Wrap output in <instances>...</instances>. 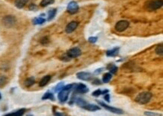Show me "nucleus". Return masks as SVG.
I'll use <instances>...</instances> for the list:
<instances>
[{"label":"nucleus","mask_w":163,"mask_h":116,"mask_svg":"<svg viewBox=\"0 0 163 116\" xmlns=\"http://www.w3.org/2000/svg\"><path fill=\"white\" fill-rule=\"evenodd\" d=\"M79 10V6L77 5V2H70L67 5V11L71 14V15H75L78 11Z\"/></svg>","instance_id":"9"},{"label":"nucleus","mask_w":163,"mask_h":116,"mask_svg":"<svg viewBox=\"0 0 163 116\" xmlns=\"http://www.w3.org/2000/svg\"><path fill=\"white\" fill-rule=\"evenodd\" d=\"M74 95L83 94L89 92V88L84 84H76L74 87Z\"/></svg>","instance_id":"6"},{"label":"nucleus","mask_w":163,"mask_h":116,"mask_svg":"<svg viewBox=\"0 0 163 116\" xmlns=\"http://www.w3.org/2000/svg\"><path fill=\"white\" fill-rule=\"evenodd\" d=\"M112 78V74L110 72H107V73L104 74V76L102 77V82L103 83H108Z\"/></svg>","instance_id":"23"},{"label":"nucleus","mask_w":163,"mask_h":116,"mask_svg":"<svg viewBox=\"0 0 163 116\" xmlns=\"http://www.w3.org/2000/svg\"><path fill=\"white\" fill-rule=\"evenodd\" d=\"M7 83V78L3 76H0V87H3Z\"/></svg>","instance_id":"28"},{"label":"nucleus","mask_w":163,"mask_h":116,"mask_svg":"<svg viewBox=\"0 0 163 116\" xmlns=\"http://www.w3.org/2000/svg\"><path fill=\"white\" fill-rule=\"evenodd\" d=\"M98 40V37H96V36H92V37H90V38H88V41L90 43H92V44H94L97 42Z\"/></svg>","instance_id":"30"},{"label":"nucleus","mask_w":163,"mask_h":116,"mask_svg":"<svg viewBox=\"0 0 163 116\" xmlns=\"http://www.w3.org/2000/svg\"><path fill=\"white\" fill-rule=\"evenodd\" d=\"M40 42H41V44H43V45H46V44H48V43L50 42V38H48V36H44L43 38H41Z\"/></svg>","instance_id":"26"},{"label":"nucleus","mask_w":163,"mask_h":116,"mask_svg":"<svg viewBox=\"0 0 163 116\" xmlns=\"http://www.w3.org/2000/svg\"><path fill=\"white\" fill-rule=\"evenodd\" d=\"M29 0H15V5L17 9H23Z\"/></svg>","instance_id":"16"},{"label":"nucleus","mask_w":163,"mask_h":116,"mask_svg":"<svg viewBox=\"0 0 163 116\" xmlns=\"http://www.w3.org/2000/svg\"><path fill=\"white\" fill-rule=\"evenodd\" d=\"M92 95L93 96V97H99L100 95H102V91L101 90H99V89H98V90H96V91H95L94 92H92Z\"/></svg>","instance_id":"32"},{"label":"nucleus","mask_w":163,"mask_h":116,"mask_svg":"<svg viewBox=\"0 0 163 116\" xmlns=\"http://www.w3.org/2000/svg\"><path fill=\"white\" fill-rule=\"evenodd\" d=\"M108 92H109L108 90H107V89H106V90H104V91H102V94H104V95H105V94H106V93H108Z\"/></svg>","instance_id":"38"},{"label":"nucleus","mask_w":163,"mask_h":116,"mask_svg":"<svg viewBox=\"0 0 163 116\" xmlns=\"http://www.w3.org/2000/svg\"><path fill=\"white\" fill-rule=\"evenodd\" d=\"M92 84H94V85H101V84H102V82L100 79H98V78H94V79L92 80Z\"/></svg>","instance_id":"31"},{"label":"nucleus","mask_w":163,"mask_h":116,"mask_svg":"<svg viewBox=\"0 0 163 116\" xmlns=\"http://www.w3.org/2000/svg\"><path fill=\"white\" fill-rule=\"evenodd\" d=\"M37 9H38V8H37V6H36V5H34V4L30 5V6H29V9H30V10H32V11H36Z\"/></svg>","instance_id":"36"},{"label":"nucleus","mask_w":163,"mask_h":116,"mask_svg":"<svg viewBox=\"0 0 163 116\" xmlns=\"http://www.w3.org/2000/svg\"><path fill=\"white\" fill-rule=\"evenodd\" d=\"M129 26V22L128 21H118L115 25V30L119 32H122L125 31Z\"/></svg>","instance_id":"7"},{"label":"nucleus","mask_w":163,"mask_h":116,"mask_svg":"<svg viewBox=\"0 0 163 116\" xmlns=\"http://www.w3.org/2000/svg\"><path fill=\"white\" fill-rule=\"evenodd\" d=\"M46 21V20L44 19L43 17H35L33 20H32V23L34 25H41V24H43Z\"/></svg>","instance_id":"18"},{"label":"nucleus","mask_w":163,"mask_h":116,"mask_svg":"<svg viewBox=\"0 0 163 116\" xmlns=\"http://www.w3.org/2000/svg\"><path fill=\"white\" fill-rule=\"evenodd\" d=\"M107 70H108L110 71V73L116 74L117 70H118V67L114 63H109L108 65L107 66Z\"/></svg>","instance_id":"17"},{"label":"nucleus","mask_w":163,"mask_h":116,"mask_svg":"<svg viewBox=\"0 0 163 116\" xmlns=\"http://www.w3.org/2000/svg\"><path fill=\"white\" fill-rule=\"evenodd\" d=\"M104 99H105V100L106 102H108V103H110V101H111V99H110V94H109L108 93H106V94H105Z\"/></svg>","instance_id":"34"},{"label":"nucleus","mask_w":163,"mask_h":116,"mask_svg":"<svg viewBox=\"0 0 163 116\" xmlns=\"http://www.w3.org/2000/svg\"><path fill=\"white\" fill-rule=\"evenodd\" d=\"M66 54L68 55V57L70 58V59H73V58H76V57H78L79 56L81 55V50L79 48H71L70 50L66 52Z\"/></svg>","instance_id":"8"},{"label":"nucleus","mask_w":163,"mask_h":116,"mask_svg":"<svg viewBox=\"0 0 163 116\" xmlns=\"http://www.w3.org/2000/svg\"><path fill=\"white\" fill-rule=\"evenodd\" d=\"M57 9H51L48 11V21H52L55 17L56 15H57Z\"/></svg>","instance_id":"19"},{"label":"nucleus","mask_w":163,"mask_h":116,"mask_svg":"<svg viewBox=\"0 0 163 116\" xmlns=\"http://www.w3.org/2000/svg\"><path fill=\"white\" fill-rule=\"evenodd\" d=\"M63 87H64V83L59 82L58 84H57V86L55 87L54 91L55 92H59V91L63 88Z\"/></svg>","instance_id":"27"},{"label":"nucleus","mask_w":163,"mask_h":116,"mask_svg":"<svg viewBox=\"0 0 163 116\" xmlns=\"http://www.w3.org/2000/svg\"><path fill=\"white\" fill-rule=\"evenodd\" d=\"M74 87H75V84H67V85L63 87V88L59 92L58 99L60 103H64L67 101L69 99V93L73 90Z\"/></svg>","instance_id":"1"},{"label":"nucleus","mask_w":163,"mask_h":116,"mask_svg":"<svg viewBox=\"0 0 163 116\" xmlns=\"http://www.w3.org/2000/svg\"><path fill=\"white\" fill-rule=\"evenodd\" d=\"M2 99V96H1V93H0V99Z\"/></svg>","instance_id":"39"},{"label":"nucleus","mask_w":163,"mask_h":116,"mask_svg":"<svg viewBox=\"0 0 163 116\" xmlns=\"http://www.w3.org/2000/svg\"><path fill=\"white\" fill-rule=\"evenodd\" d=\"M59 59L61 60H63V61H64V62H69V61H70L71 59H70L69 57H68V55L66 54V53L65 54H64L63 55V56H61L60 57V58Z\"/></svg>","instance_id":"29"},{"label":"nucleus","mask_w":163,"mask_h":116,"mask_svg":"<svg viewBox=\"0 0 163 116\" xmlns=\"http://www.w3.org/2000/svg\"><path fill=\"white\" fill-rule=\"evenodd\" d=\"M77 26H78V22H77V21H71V22H70V23L66 26V27H65V32H66L67 33H71V32H73L76 30Z\"/></svg>","instance_id":"11"},{"label":"nucleus","mask_w":163,"mask_h":116,"mask_svg":"<svg viewBox=\"0 0 163 116\" xmlns=\"http://www.w3.org/2000/svg\"><path fill=\"white\" fill-rule=\"evenodd\" d=\"M77 78L81 81H90L92 78V74L86 72H80L77 73Z\"/></svg>","instance_id":"10"},{"label":"nucleus","mask_w":163,"mask_h":116,"mask_svg":"<svg viewBox=\"0 0 163 116\" xmlns=\"http://www.w3.org/2000/svg\"><path fill=\"white\" fill-rule=\"evenodd\" d=\"M119 48L117 47V48H114L111 49V50L107 51L106 55L108 57H116V56L119 54Z\"/></svg>","instance_id":"13"},{"label":"nucleus","mask_w":163,"mask_h":116,"mask_svg":"<svg viewBox=\"0 0 163 116\" xmlns=\"http://www.w3.org/2000/svg\"><path fill=\"white\" fill-rule=\"evenodd\" d=\"M17 19L13 15H7L2 18V24L7 28H11L15 25Z\"/></svg>","instance_id":"4"},{"label":"nucleus","mask_w":163,"mask_h":116,"mask_svg":"<svg viewBox=\"0 0 163 116\" xmlns=\"http://www.w3.org/2000/svg\"><path fill=\"white\" fill-rule=\"evenodd\" d=\"M53 2H54V0H42L41 2V6L47 7L49 5L53 4Z\"/></svg>","instance_id":"24"},{"label":"nucleus","mask_w":163,"mask_h":116,"mask_svg":"<svg viewBox=\"0 0 163 116\" xmlns=\"http://www.w3.org/2000/svg\"><path fill=\"white\" fill-rule=\"evenodd\" d=\"M51 79V76H45L41 79L39 82V86L40 87H44L45 85L48 84V82H50Z\"/></svg>","instance_id":"14"},{"label":"nucleus","mask_w":163,"mask_h":116,"mask_svg":"<svg viewBox=\"0 0 163 116\" xmlns=\"http://www.w3.org/2000/svg\"><path fill=\"white\" fill-rule=\"evenodd\" d=\"M36 82V80L33 77H30V78H26L25 80V82H24V85H25L26 87H30L31 86H32Z\"/></svg>","instance_id":"21"},{"label":"nucleus","mask_w":163,"mask_h":116,"mask_svg":"<svg viewBox=\"0 0 163 116\" xmlns=\"http://www.w3.org/2000/svg\"><path fill=\"white\" fill-rule=\"evenodd\" d=\"M97 103H98L101 106H102L103 108H105V109H107L110 112H112V113H114V114H117V115H122L124 113L123 110H122L121 109H118V108H115L113 107V106H111V105H107V104H105V103H103V102L102 101H99V100H97Z\"/></svg>","instance_id":"5"},{"label":"nucleus","mask_w":163,"mask_h":116,"mask_svg":"<svg viewBox=\"0 0 163 116\" xmlns=\"http://www.w3.org/2000/svg\"><path fill=\"white\" fill-rule=\"evenodd\" d=\"M144 115L147 116H157L158 114L156 113V112H144Z\"/></svg>","instance_id":"33"},{"label":"nucleus","mask_w":163,"mask_h":116,"mask_svg":"<svg viewBox=\"0 0 163 116\" xmlns=\"http://www.w3.org/2000/svg\"><path fill=\"white\" fill-rule=\"evenodd\" d=\"M54 116H66L65 114L63 113H61V112H54Z\"/></svg>","instance_id":"37"},{"label":"nucleus","mask_w":163,"mask_h":116,"mask_svg":"<svg viewBox=\"0 0 163 116\" xmlns=\"http://www.w3.org/2000/svg\"><path fill=\"white\" fill-rule=\"evenodd\" d=\"M83 109L87 110V111H90V112H96V111L101 109V108L98 106V105L90 103H86V105H84Z\"/></svg>","instance_id":"12"},{"label":"nucleus","mask_w":163,"mask_h":116,"mask_svg":"<svg viewBox=\"0 0 163 116\" xmlns=\"http://www.w3.org/2000/svg\"><path fill=\"white\" fill-rule=\"evenodd\" d=\"M156 53L157 54L159 55V56H162L163 54V46L162 44H160L159 45L156 47Z\"/></svg>","instance_id":"25"},{"label":"nucleus","mask_w":163,"mask_h":116,"mask_svg":"<svg viewBox=\"0 0 163 116\" xmlns=\"http://www.w3.org/2000/svg\"><path fill=\"white\" fill-rule=\"evenodd\" d=\"M42 99H43V100H44V99H50V100L53 101L55 99V97L54 95L52 93H50V92H47V93H44V96L42 97Z\"/></svg>","instance_id":"22"},{"label":"nucleus","mask_w":163,"mask_h":116,"mask_svg":"<svg viewBox=\"0 0 163 116\" xmlns=\"http://www.w3.org/2000/svg\"><path fill=\"white\" fill-rule=\"evenodd\" d=\"M152 97H153V95L150 92H142V93H140L139 94H138V96L135 97V100L138 103L144 105V104H147L150 101Z\"/></svg>","instance_id":"2"},{"label":"nucleus","mask_w":163,"mask_h":116,"mask_svg":"<svg viewBox=\"0 0 163 116\" xmlns=\"http://www.w3.org/2000/svg\"><path fill=\"white\" fill-rule=\"evenodd\" d=\"M27 116H32V115H28Z\"/></svg>","instance_id":"40"},{"label":"nucleus","mask_w":163,"mask_h":116,"mask_svg":"<svg viewBox=\"0 0 163 116\" xmlns=\"http://www.w3.org/2000/svg\"><path fill=\"white\" fill-rule=\"evenodd\" d=\"M162 0H149L146 3V9L150 11H156L162 8Z\"/></svg>","instance_id":"3"},{"label":"nucleus","mask_w":163,"mask_h":116,"mask_svg":"<svg viewBox=\"0 0 163 116\" xmlns=\"http://www.w3.org/2000/svg\"><path fill=\"white\" fill-rule=\"evenodd\" d=\"M26 109H21L17 110L15 112H11V113H9V114H7L4 116H23L24 115V113L26 112Z\"/></svg>","instance_id":"15"},{"label":"nucleus","mask_w":163,"mask_h":116,"mask_svg":"<svg viewBox=\"0 0 163 116\" xmlns=\"http://www.w3.org/2000/svg\"><path fill=\"white\" fill-rule=\"evenodd\" d=\"M103 71H104V68H100V69H98V70H95L94 73L96 74V75H98V74L102 73Z\"/></svg>","instance_id":"35"},{"label":"nucleus","mask_w":163,"mask_h":116,"mask_svg":"<svg viewBox=\"0 0 163 116\" xmlns=\"http://www.w3.org/2000/svg\"><path fill=\"white\" fill-rule=\"evenodd\" d=\"M75 103H76V105H77L79 107H81V108H84V105L87 103H86V102L85 101L84 99L80 98V97H78V98H75Z\"/></svg>","instance_id":"20"}]
</instances>
